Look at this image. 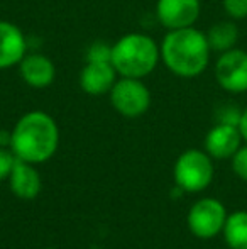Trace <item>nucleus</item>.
Listing matches in <instances>:
<instances>
[{"mask_svg": "<svg viewBox=\"0 0 247 249\" xmlns=\"http://www.w3.org/2000/svg\"><path fill=\"white\" fill-rule=\"evenodd\" d=\"M161 59L176 76L195 78L207 70L210 63V44L207 34L191 27L171 29L161 43Z\"/></svg>", "mask_w": 247, "mask_h": 249, "instance_id": "nucleus-1", "label": "nucleus"}, {"mask_svg": "<svg viewBox=\"0 0 247 249\" xmlns=\"http://www.w3.org/2000/svg\"><path fill=\"white\" fill-rule=\"evenodd\" d=\"M60 131L56 121L43 110H31L17 121L12 131L10 149L27 163H44L56 153Z\"/></svg>", "mask_w": 247, "mask_h": 249, "instance_id": "nucleus-2", "label": "nucleus"}, {"mask_svg": "<svg viewBox=\"0 0 247 249\" xmlns=\"http://www.w3.org/2000/svg\"><path fill=\"white\" fill-rule=\"evenodd\" d=\"M161 59V48L148 34H125L112 44L110 63L117 75L125 78H144L151 75Z\"/></svg>", "mask_w": 247, "mask_h": 249, "instance_id": "nucleus-3", "label": "nucleus"}, {"mask_svg": "<svg viewBox=\"0 0 247 249\" xmlns=\"http://www.w3.org/2000/svg\"><path fill=\"white\" fill-rule=\"evenodd\" d=\"M173 177L178 187L188 194L201 192L214 180V163L212 156L200 149H188L180 154L175 163Z\"/></svg>", "mask_w": 247, "mask_h": 249, "instance_id": "nucleus-4", "label": "nucleus"}, {"mask_svg": "<svg viewBox=\"0 0 247 249\" xmlns=\"http://www.w3.org/2000/svg\"><path fill=\"white\" fill-rule=\"evenodd\" d=\"M109 93L114 108L124 117H139L146 114L151 105V92L141 78L122 76L114 83Z\"/></svg>", "mask_w": 247, "mask_h": 249, "instance_id": "nucleus-5", "label": "nucleus"}, {"mask_svg": "<svg viewBox=\"0 0 247 249\" xmlns=\"http://www.w3.org/2000/svg\"><path fill=\"white\" fill-rule=\"evenodd\" d=\"M227 210L217 198H201L191 205L186 222L191 234L200 239H212L224 231Z\"/></svg>", "mask_w": 247, "mask_h": 249, "instance_id": "nucleus-6", "label": "nucleus"}, {"mask_svg": "<svg viewBox=\"0 0 247 249\" xmlns=\"http://www.w3.org/2000/svg\"><path fill=\"white\" fill-rule=\"evenodd\" d=\"M215 80L229 93L247 92V51L234 48L220 53L215 63Z\"/></svg>", "mask_w": 247, "mask_h": 249, "instance_id": "nucleus-7", "label": "nucleus"}, {"mask_svg": "<svg viewBox=\"0 0 247 249\" xmlns=\"http://www.w3.org/2000/svg\"><path fill=\"white\" fill-rule=\"evenodd\" d=\"M200 10V0H158L156 3V17L169 31L191 27L198 20Z\"/></svg>", "mask_w": 247, "mask_h": 249, "instance_id": "nucleus-8", "label": "nucleus"}, {"mask_svg": "<svg viewBox=\"0 0 247 249\" xmlns=\"http://www.w3.org/2000/svg\"><path fill=\"white\" fill-rule=\"evenodd\" d=\"M242 141L239 125L217 122L205 138V151L215 160H229L237 153Z\"/></svg>", "mask_w": 247, "mask_h": 249, "instance_id": "nucleus-9", "label": "nucleus"}, {"mask_svg": "<svg viewBox=\"0 0 247 249\" xmlns=\"http://www.w3.org/2000/svg\"><path fill=\"white\" fill-rule=\"evenodd\" d=\"M117 82V71L110 61H86L80 73V87L93 97L110 92Z\"/></svg>", "mask_w": 247, "mask_h": 249, "instance_id": "nucleus-10", "label": "nucleus"}, {"mask_svg": "<svg viewBox=\"0 0 247 249\" xmlns=\"http://www.w3.org/2000/svg\"><path fill=\"white\" fill-rule=\"evenodd\" d=\"M19 73L26 85L33 89H48L56 78V66L48 56L33 53L20 59Z\"/></svg>", "mask_w": 247, "mask_h": 249, "instance_id": "nucleus-11", "label": "nucleus"}, {"mask_svg": "<svg viewBox=\"0 0 247 249\" xmlns=\"http://www.w3.org/2000/svg\"><path fill=\"white\" fill-rule=\"evenodd\" d=\"M26 51V36L20 27L9 20H0V70L19 65L27 54Z\"/></svg>", "mask_w": 247, "mask_h": 249, "instance_id": "nucleus-12", "label": "nucleus"}, {"mask_svg": "<svg viewBox=\"0 0 247 249\" xmlns=\"http://www.w3.org/2000/svg\"><path fill=\"white\" fill-rule=\"evenodd\" d=\"M10 190L16 197L22 200H33L41 192V177L33 166V163H27L17 158L12 171L9 177Z\"/></svg>", "mask_w": 247, "mask_h": 249, "instance_id": "nucleus-13", "label": "nucleus"}, {"mask_svg": "<svg viewBox=\"0 0 247 249\" xmlns=\"http://www.w3.org/2000/svg\"><path fill=\"white\" fill-rule=\"evenodd\" d=\"M205 34H207L210 50L217 53L234 50L239 41V27L231 20H222V22L214 24Z\"/></svg>", "mask_w": 247, "mask_h": 249, "instance_id": "nucleus-14", "label": "nucleus"}, {"mask_svg": "<svg viewBox=\"0 0 247 249\" xmlns=\"http://www.w3.org/2000/svg\"><path fill=\"white\" fill-rule=\"evenodd\" d=\"M222 232L231 249H247V210H237L227 215Z\"/></svg>", "mask_w": 247, "mask_h": 249, "instance_id": "nucleus-15", "label": "nucleus"}, {"mask_svg": "<svg viewBox=\"0 0 247 249\" xmlns=\"http://www.w3.org/2000/svg\"><path fill=\"white\" fill-rule=\"evenodd\" d=\"M112 58V46L103 41H95L86 50V61H110Z\"/></svg>", "mask_w": 247, "mask_h": 249, "instance_id": "nucleus-16", "label": "nucleus"}, {"mask_svg": "<svg viewBox=\"0 0 247 249\" xmlns=\"http://www.w3.org/2000/svg\"><path fill=\"white\" fill-rule=\"evenodd\" d=\"M224 10L231 19L242 20L247 17V0H224Z\"/></svg>", "mask_w": 247, "mask_h": 249, "instance_id": "nucleus-17", "label": "nucleus"}, {"mask_svg": "<svg viewBox=\"0 0 247 249\" xmlns=\"http://www.w3.org/2000/svg\"><path fill=\"white\" fill-rule=\"evenodd\" d=\"M232 170L239 178L247 181V146H241L232 156Z\"/></svg>", "mask_w": 247, "mask_h": 249, "instance_id": "nucleus-18", "label": "nucleus"}, {"mask_svg": "<svg viewBox=\"0 0 247 249\" xmlns=\"http://www.w3.org/2000/svg\"><path fill=\"white\" fill-rule=\"evenodd\" d=\"M16 160L17 156L12 153V149L0 148V181L10 177V171L16 164Z\"/></svg>", "mask_w": 247, "mask_h": 249, "instance_id": "nucleus-19", "label": "nucleus"}, {"mask_svg": "<svg viewBox=\"0 0 247 249\" xmlns=\"http://www.w3.org/2000/svg\"><path fill=\"white\" fill-rule=\"evenodd\" d=\"M241 115L242 112L239 110L234 105H225L218 110V122L220 124H232V125H239L241 122Z\"/></svg>", "mask_w": 247, "mask_h": 249, "instance_id": "nucleus-20", "label": "nucleus"}, {"mask_svg": "<svg viewBox=\"0 0 247 249\" xmlns=\"http://www.w3.org/2000/svg\"><path fill=\"white\" fill-rule=\"evenodd\" d=\"M239 131H241V134H242V139L247 142V108L242 110L241 122H239Z\"/></svg>", "mask_w": 247, "mask_h": 249, "instance_id": "nucleus-21", "label": "nucleus"}, {"mask_svg": "<svg viewBox=\"0 0 247 249\" xmlns=\"http://www.w3.org/2000/svg\"><path fill=\"white\" fill-rule=\"evenodd\" d=\"M10 141H12V132L0 131V148H10Z\"/></svg>", "mask_w": 247, "mask_h": 249, "instance_id": "nucleus-22", "label": "nucleus"}, {"mask_svg": "<svg viewBox=\"0 0 247 249\" xmlns=\"http://www.w3.org/2000/svg\"><path fill=\"white\" fill-rule=\"evenodd\" d=\"M44 249H53V248H44Z\"/></svg>", "mask_w": 247, "mask_h": 249, "instance_id": "nucleus-23", "label": "nucleus"}]
</instances>
